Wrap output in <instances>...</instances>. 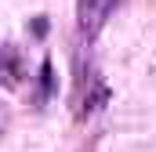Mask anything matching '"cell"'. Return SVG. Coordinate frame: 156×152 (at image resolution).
<instances>
[{"instance_id":"obj_2","label":"cell","mask_w":156,"mask_h":152,"mask_svg":"<svg viewBox=\"0 0 156 152\" xmlns=\"http://www.w3.org/2000/svg\"><path fill=\"white\" fill-rule=\"evenodd\" d=\"M51 94H55V65L44 58V65H40V91H37V105H44Z\"/></svg>"},{"instance_id":"obj_3","label":"cell","mask_w":156,"mask_h":152,"mask_svg":"<svg viewBox=\"0 0 156 152\" xmlns=\"http://www.w3.org/2000/svg\"><path fill=\"white\" fill-rule=\"evenodd\" d=\"M18 76H22V69H18V51L7 43V51H4V83H7V87H15V83H18Z\"/></svg>"},{"instance_id":"obj_1","label":"cell","mask_w":156,"mask_h":152,"mask_svg":"<svg viewBox=\"0 0 156 152\" xmlns=\"http://www.w3.org/2000/svg\"><path fill=\"white\" fill-rule=\"evenodd\" d=\"M120 0H76V26H80V36L83 40H94L102 33L105 18L116 11Z\"/></svg>"}]
</instances>
